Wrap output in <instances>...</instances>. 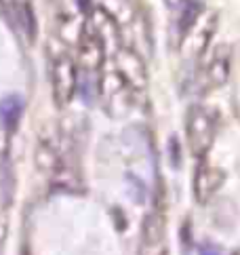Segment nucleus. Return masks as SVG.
Returning a JSON list of instances; mask_svg holds the SVG:
<instances>
[{"mask_svg":"<svg viewBox=\"0 0 240 255\" xmlns=\"http://www.w3.org/2000/svg\"><path fill=\"white\" fill-rule=\"evenodd\" d=\"M217 112L207 106H192L186 114V139L196 158H205L217 135Z\"/></svg>","mask_w":240,"mask_h":255,"instance_id":"nucleus-1","label":"nucleus"},{"mask_svg":"<svg viewBox=\"0 0 240 255\" xmlns=\"http://www.w3.org/2000/svg\"><path fill=\"white\" fill-rule=\"evenodd\" d=\"M78 63L68 53H59L51 61V91L53 102L57 108H66L78 91Z\"/></svg>","mask_w":240,"mask_h":255,"instance_id":"nucleus-2","label":"nucleus"},{"mask_svg":"<svg viewBox=\"0 0 240 255\" xmlns=\"http://www.w3.org/2000/svg\"><path fill=\"white\" fill-rule=\"evenodd\" d=\"M230 70H232V49H230V44H217L200 68L198 74L200 89L213 91L219 89L221 85H226L230 78Z\"/></svg>","mask_w":240,"mask_h":255,"instance_id":"nucleus-3","label":"nucleus"},{"mask_svg":"<svg viewBox=\"0 0 240 255\" xmlns=\"http://www.w3.org/2000/svg\"><path fill=\"white\" fill-rule=\"evenodd\" d=\"M99 91H101V97H104V102H106V108L116 116L128 112V108L133 106V95L137 93L116 70L106 72V74L101 76Z\"/></svg>","mask_w":240,"mask_h":255,"instance_id":"nucleus-4","label":"nucleus"},{"mask_svg":"<svg viewBox=\"0 0 240 255\" xmlns=\"http://www.w3.org/2000/svg\"><path fill=\"white\" fill-rule=\"evenodd\" d=\"M114 70L131 85L137 93L147 85V66L143 57L131 47H118L114 55Z\"/></svg>","mask_w":240,"mask_h":255,"instance_id":"nucleus-5","label":"nucleus"},{"mask_svg":"<svg viewBox=\"0 0 240 255\" xmlns=\"http://www.w3.org/2000/svg\"><path fill=\"white\" fill-rule=\"evenodd\" d=\"M106 49H108V42L85 21V30H82V36L78 40L80 70L87 72V74L99 72L101 66H104V61H106Z\"/></svg>","mask_w":240,"mask_h":255,"instance_id":"nucleus-6","label":"nucleus"},{"mask_svg":"<svg viewBox=\"0 0 240 255\" xmlns=\"http://www.w3.org/2000/svg\"><path fill=\"white\" fill-rule=\"evenodd\" d=\"M167 253V224L164 215L154 209L145 215L139 239V255H164Z\"/></svg>","mask_w":240,"mask_h":255,"instance_id":"nucleus-7","label":"nucleus"},{"mask_svg":"<svg viewBox=\"0 0 240 255\" xmlns=\"http://www.w3.org/2000/svg\"><path fill=\"white\" fill-rule=\"evenodd\" d=\"M224 181H226L224 171L215 165H211V162L200 160V165L196 167V173H194V198H196L200 205L209 203L221 190Z\"/></svg>","mask_w":240,"mask_h":255,"instance_id":"nucleus-8","label":"nucleus"},{"mask_svg":"<svg viewBox=\"0 0 240 255\" xmlns=\"http://www.w3.org/2000/svg\"><path fill=\"white\" fill-rule=\"evenodd\" d=\"M23 108H25L23 97H19V95L2 97L0 99V125H2L6 131H15L23 116Z\"/></svg>","mask_w":240,"mask_h":255,"instance_id":"nucleus-9","label":"nucleus"},{"mask_svg":"<svg viewBox=\"0 0 240 255\" xmlns=\"http://www.w3.org/2000/svg\"><path fill=\"white\" fill-rule=\"evenodd\" d=\"M59 150L57 145H55L53 141H47L42 139L38 143V148H36V165H38L40 171L44 173H53L55 169L59 167Z\"/></svg>","mask_w":240,"mask_h":255,"instance_id":"nucleus-10","label":"nucleus"},{"mask_svg":"<svg viewBox=\"0 0 240 255\" xmlns=\"http://www.w3.org/2000/svg\"><path fill=\"white\" fill-rule=\"evenodd\" d=\"M198 255H224V253H221V249L213 243H202L198 249Z\"/></svg>","mask_w":240,"mask_h":255,"instance_id":"nucleus-11","label":"nucleus"},{"mask_svg":"<svg viewBox=\"0 0 240 255\" xmlns=\"http://www.w3.org/2000/svg\"><path fill=\"white\" fill-rule=\"evenodd\" d=\"M4 239H6V220L4 215H0V247H2Z\"/></svg>","mask_w":240,"mask_h":255,"instance_id":"nucleus-12","label":"nucleus"},{"mask_svg":"<svg viewBox=\"0 0 240 255\" xmlns=\"http://www.w3.org/2000/svg\"><path fill=\"white\" fill-rule=\"evenodd\" d=\"M4 152H6V137H4V133L0 131V158L4 156Z\"/></svg>","mask_w":240,"mask_h":255,"instance_id":"nucleus-13","label":"nucleus"}]
</instances>
